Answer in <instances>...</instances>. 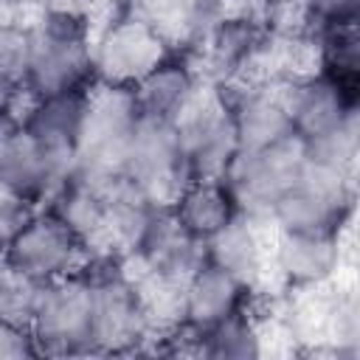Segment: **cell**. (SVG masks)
I'll return each mask as SVG.
<instances>
[{"mask_svg": "<svg viewBox=\"0 0 360 360\" xmlns=\"http://www.w3.org/2000/svg\"><path fill=\"white\" fill-rule=\"evenodd\" d=\"M28 25V96L84 90L93 76V20L37 8Z\"/></svg>", "mask_w": 360, "mask_h": 360, "instance_id": "obj_1", "label": "cell"}, {"mask_svg": "<svg viewBox=\"0 0 360 360\" xmlns=\"http://www.w3.org/2000/svg\"><path fill=\"white\" fill-rule=\"evenodd\" d=\"M141 110L132 90L93 82L87 90V110L76 143L73 174L93 186H107L124 177L127 152L138 127Z\"/></svg>", "mask_w": 360, "mask_h": 360, "instance_id": "obj_2", "label": "cell"}, {"mask_svg": "<svg viewBox=\"0 0 360 360\" xmlns=\"http://www.w3.org/2000/svg\"><path fill=\"white\" fill-rule=\"evenodd\" d=\"M354 211V172L315 163L304 155L298 180L273 202L267 225L273 231H338Z\"/></svg>", "mask_w": 360, "mask_h": 360, "instance_id": "obj_3", "label": "cell"}, {"mask_svg": "<svg viewBox=\"0 0 360 360\" xmlns=\"http://www.w3.org/2000/svg\"><path fill=\"white\" fill-rule=\"evenodd\" d=\"M93 354L138 352L155 335V321L124 262H93Z\"/></svg>", "mask_w": 360, "mask_h": 360, "instance_id": "obj_4", "label": "cell"}, {"mask_svg": "<svg viewBox=\"0 0 360 360\" xmlns=\"http://www.w3.org/2000/svg\"><path fill=\"white\" fill-rule=\"evenodd\" d=\"M37 352L51 357L93 354V273L79 270L42 287L28 326Z\"/></svg>", "mask_w": 360, "mask_h": 360, "instance_id": "obj_5", "label": "cell"}, {"mask_svg": "<svg viewBox=\"0 0 360 360\" xmlns=\"http://www.w3.org/2000/svg\"><path fill=\"white\" fill-rule=\"evenodd\" d=\"M3 259L42 284L87 270L96 262L84 239L51 205H37L28 211V217L11 233Z\"/></svg>", "mask_w": 360, "mask_h": 360, "instance_id": "obj_6", "label": "cell"}, {"mask_svg": "<svg viewBox=\"0 0 360 360\" xmlns=\"http://www.w3.org/2000/svg\"><path fill=\"white\" fill-rule=\"evenodd\" d=\"M183 146L191 177H225L239 155L231 121L228 93L219 84L202 82L191 104L172 121Z\"/></svg>", "mask_w": 360, "mask_h": 360, "instance_id": "obj_7", "label": "cell"}, {"mask_svg": "<svg viewBox=\"0 0 360 360\" xmlns=\"http://www.w3.org/2000/svg\"><path fill=\"white\" fill-rule=\"evenodd\" d=\"M169 53L166 39L124 3L101 28H93V76L101 84L132 90Z\"/></svg>", "mask_w": 360, "mask_h": 360, "instance_id": "obj_8", "label": "cell"}, {"mask_svg": "<svg viewBox=\"0 0 360 360\" xmlns=\"http://www.w3.org/2000/svg\"><path fill=\"white\" fill-rule=\"evenodd\" d=\"M124 177L155 205H172L183 183L191 177L172 121L141 112L129 141Z\"/></svg>", "mask_w": 360, "mask_h": 360, "instance_id": "obj_9", "label": "cell"}, {"mask_svg": "<svg viewBox=\"0 0 360 360\" xmlns=\"http://www.w3.org/2000/svg\"><path fill=\"white\" fill-rule=\"evenodd\" d=\"M304 169V143L290 135L256 152H239L231 163L225 183L233 191L239 214L267 225L273 202L298 180Z\"/></svg>", "mask_w": 360, "mask_h": 360, "instance_id": "obj_10", "label": "cell"}, {"mask_svg": "<svg viewBox=\"0 0 360 360\" xmlns=\"http://www.w3.org/2000/svg\"><path fill=\"white\" fill-rule=\"evenodd\" d=\"M287 104L292 135L301 143L332 138L360 121V90L340 84L318 68L287 79Z\"/></svg>", "mask_w": 360, "mask_h": 360, "instance_id": "obj_11", "label": "cell"}, {"mask_svg": "<svg viewBox=\"0 0 360 360\" xmlns=\"http://www.w3.org/2000/svg\"><path fill=\"white\" fill-rule=\"evenodd\" d=\"M68 177L70 169L48 155L20 115H0V183L6 188L31 205H45Z\"/></svg>", "mask_w": 360, "mask_h": 360, "instance_id": "obj_12", "label": "cell"}, {"mask_svg": "<svg viewBox=\"0 0 360 360\" xmlns=\"http://www.w3.org/2000/svg\"><path fill=\"white\" fill-rule=\"evenodd\" d=\"M225 93L239 152H256L292 135L287 82H242Z\"/></svg>", "mask_w": 360, "mask_h": 360, "instance_id": "obj_13", "label": "cell"}, {"mask_svg": "<svg viewBox=\"0 0 360 360\" xmlns=\"http://www.w3.org/2000/svg\"><path fill=\"white\" fill-rule=\"evenodd\" d=\"M264 42V28L262 20L250 14H222L205 37L197 42V70L202 73L205 82L231 87L239 84L245 70L253 65L256 53L262 51Z\"/></svg>", "mask_w": 360, "mask_h": 360, "instance_id": "obj_14", "label": "cell"}, {"mask_svg": "<svg viewBox=\"0 0 360 360\" xmlns=\"http://www.w3.org/2000/svg\"><path fill=\"white\" fill-rule=\"evenodd\" d=\"M273 273L290 290H315L335 278L340 267L338 231H276L267 248Z\"/></svg>", "mask_w": 360, "mask_h": 360, "instance_id": "obj_15", "label": "cell"}, {"mask_svg": "<svg viewBox=\"0 0 360 360\" xmlns=\"http://www.w3.org/2000/svg\"><path fill=\"white\" fill-rule=\"evenodd\" d=\"M250 304V290L239 284L233 276L205 262L191 270V276L180 284V307L177 326L188 335L205 332L228 315L245 309Z\"/></svg>", "mask_w": 360, "mask_h": 360, "instance_id": "obj_16", "label": "cell"}, {"mask_svg": "<svg viewBox=\"0 0 360 360\" xmlns=\"http://www.w3.org/2000/svg\"><path fill=\"white\" fill-rule=\"evenodd\" d=\"M87 90H62L48 96H28V107L20 115L25 129L73 174L76 143L87 110Z\"/></svg>", "mask_w": 360, "mask_h": 360, "instance_id": "obj_17", "label": "cell"}, {"mask_svg": "<svg viewBox=\"0 0 360 360\" xmlns=\"http://www.w3.org/2000/svg\"><path fill=\"white\" fill-rule=\"evenodd\" d=\"M202 259H205L202 242H197L191 233H186L169 208H158V214L152 217V222L129 262H135L141 270H146L158 278L183 284L191 276V270L202 264Z\"/></svg>", "mask_w": 360, "mask_h": 360, "instance_id": "obj_18", "label": "cell"}, {"mask_svg": "<svg viewBox=\"0 0 360 360\" xmlns=\"http://www.w3.org/2000/svg\"><path fill=\"white\" fill-rule=\"evenodd\" d=\"M262 225L253 217L236 214L225 228H219L211 239L202 242L205 262L217 264L228 276H233L239 284H245L250 292L262 284L270 262H267V245L262 239Z\"/></svg>", "mask_w": 360, "mask_h": 360, "instance_id": "obj_19", "label": "cell"}, {"mask_svg": "<svg viewBox=\"0 0 360 360\" xmlns=\"http://www.w3.org/2000/svg\"><path fill=\"white\" fill-rule=\"evenodd\" d=\"M149 22L172 51L191 53L205 31L225 14V0H121Z\"/></svg>", "mask_w": 360, "mask_h": 360, "instance_id": "obj_20", "label": "cell"}, {"mask_svg": "<svg viewBox=\"0 0 360 360\" xmlns=\"http://www.w3.org/2000/svg\"><path fill=\"white\" fill-rule=\"evenodd\" d=\"M202 82L205 79L191 56L183 51H172L132 87V96L143 115L174 121L191 104Z\"/></svg>", "mask_w": 360, "mask_h": 360, "instance_id": "obj_21", "label": "cell"}, {"mask_svg": "<svg viewBox=\"0 0 360 360\" xmlns=\"http://www.w3.org/2000/svg\"><path fill=\"white\" fill-rule=\"evenodd\" d=\"M166 208L197 242L211 239L239 214V205L225 177H188Z\"/></svg>", "mask_w": 360, "mask_h": 360, "instance_id": "obj_22", "label": "cell"}, {"mask_svg": "<svg viewBox=\"0 0 360 360\" xmlns=\"http://www.w3.org/2000/svg\"><path fill=\"white\" fill-rule=\"evenodd\" d=\"M188 340H194V352L211 360H256L264 352V335L262 326L256 321V315L250 312V307L228 315L225 321L214 323L205 332L188 335Z\"/></svg>", "mask_w": 360, "mask_h": 360, "instance_id": "obj_23", "label": "cell"}, {"mask_svg": "<svg viewBox=\"0 0 360 360\" xmlns=\"http://www.w3.org/2000/svg\"><path fill=\"white\" fill-rule=\"evenodd\" d=\"M25 22L0 25V115H11V107L20 96L28 98V25Z\"/></svg>", "mask_w": 360, "mask_h": 360, "instance_id": "obj_24", "label": "cell"}, {"mask_svg": "<svg viewBox=\"0 0 360 360\" xmlns=\"http://www.w3.org/2000/svg\"><path fill=\"white\" fill-rule=\"evenodd\" d=\"M42 287H45L42 281L31 278L11 262L0 259V321L28 329L37 312Z\"/></svg>", "mask_w": 360, "mask_h": 360, "instance_id": "obj_25", "label": "cell"}, {"mask_svg": "<svg viewBox=\"0 0 360 360\" xmlns=\"http://www.w3.org/2000/svg\"><path fill=\"white\" fill-rule=\"evenodd\" d=\"M31 208H37V205L25 202L20 194H14L11 188H6V186L0 183V259H3V253H6V245H8L11 233H14L17 225L28 217Z\"/></svg>", "mask_w": 360, "mask_h": 360, "instance_id": "obj_26", "label": "cell"}, {"mask_svg": "<svg viewBox=\"0 0 360 360\" xmlns=\"http://www.w3.org/2000/svg\"><path fill=\"white\" fill-rule=\"evenodd\" d=\"M309 22H332L360 17V0H298Z\"/></svg>", "mask_w": 360, "mask_h": 360, "instance_id": "obj_27", "label": "cell"}, {"mask_svg": "<svg viewBox=\"0 0 360 360\" xmlns=\"http://www.w3.org/2000/svg\"><path fill=\"white\" fill-rule=\"evenodd\" d=\"M37 343L31 338L28 329L14 326L0 321V360H11V357H37Z\"/></svg>", "mask_w": 360, "mask_h": 360, "instance_id": "obj_28", "label": "cell"}, {"mask_svg": "<svg viewBox=\"0 0 360 360\" xmlns=\"http://www.w3.org/2000/svg\"><path fill=\"white\" fill-rule=\"evenodd\" d=\"M37 3V8H48V11H68V14H84L93 20V8L101 0H31Z\"/></svg>", "mask_w": 360, "mask_h": 360, "instance_id": "obj_29", "label": "cell"}, {"mask_svg": "<svg viewBox=\"0 0 360 360\" xmlns=\"http://www.w3.org/2000/svg\"><path fill=\"white\" fill-rule=\"evenodd\" d=\"M25 8H28V0H0V25H8V22H25Z\"/></svg>", "mask_w": 360, "mask_h": 360, "instance_id": "obj_30", "label": "cell"}, {"mask_svg": "<svg viewBox=\"0 0 360 360\" xmlns=\"http://www.w3.org/2000/svg\"><path fill=\"white\" fill-rule=\"evenodd\" d=\"M28 3H31V0H28Z\"/></svg>", "mask_w": 360, "mask_h": 360, "instance_id": "obj_31", "label": "cell"}]
</instances>
